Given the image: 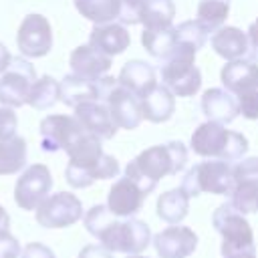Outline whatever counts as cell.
Here are the masks:
<instances>
[{"label": "cell", "mask_w": 258, "mask_h": 258, "mask_svg": "<svg viewBox=\"0 0 258 258\" xmlns=\"http://www.w3.org/2000/svg\"><path fill=\"white\" fill-rule=\"evenodd\" d=\"M83 224L91 236L99 240L109 252L141 254L151 242V228L137 218H117L107 204L93 206L85 216Z\"/></svg>", "instance_id": "cell-1"}, {"label": "cell", "mask_w": 258, "mask_h": 258, "mask_svg": "<svg viewBox=\"0 0 258 258\" xmlns=\"http://www.w3.org/2000/svg\"><path fill=\"white\" fill-rule=\"evenodd\" d=\"M67 155L69 163L64 169V179L75 189L89 187L97 179H113L121 171L119 161L103 151L101 139L87 131L67 149Z\"/></svg>", "instance_id": "cell-2"}, {"label": "cell", "mask_w": 258, "mask_h": 258, "mask_svg": "<svg viewBox=\"0 0 258 258\" xmlns=\"http://www.w3.org/2000/svg\"><path fill=\"white\" fill-rule=\"evenodd\" d=\"M187 163V147L181 141H167L143 149L125 167V175L137 181L147 194L167 175H177Z\"/></svg>", "instance_id": "cell-3"}, {"label": "cell", "mask_w": 258, "mask_h": 258, "mask_svg": "<svg viewBox=\"0 0 258 258\" xmlns=\"http://www.w3.org/2000/svg\"><path fill=\"white\" fill-rule=\"evenodd\" d=\"M189 147L196 155L206 159H222L228 163L240 161L248 153V139L246 135L226 129V125L216 121L200 123L189 139Z\"/></svg>", "instance_id": "cell-4"}, {"label": "cell", "mask_w": 258, "mask_h": 258, "mask_svg": "<svg viewBox=\"0 0 258 258\" xmlns=\"http://www.w3.org/2000/svg\"><path fill=\"white\" fill-rule=\"evenodd\" d=\"M234 185H236L234 165L228 161H222V159H208V161H200L191 169H187L179 187L189 198H198L200 194L230 196Z\"/></svg>", "instance_id": "cell-5"}, {"label": "cell", "mask_w": 258, "mask_h": 258, "mask_svg": "<svg viewBox=\"0 0 258 258\" xmlns=\"http://www.w3.org/2000/svg\"><path fill=\"white\" fill-rule=\"evenodd\" d=\"M161 85L175 97H194L202 89V71L196 64V50L177 44L161 64Z\"/></svg>", "instance_id": "cell-6"}, {"label": "cell", "mask_w": 258, "mask_h": 258, "mask_svg": "<svg viewBox=\"0 0 258 258\" xmlns=\"http://www.w3.org/2000/svg\"><path fill=\"white\" fill-rule=\"evenodd\" d=\"M212 224L222 236V254H238V252H256L254 232L250 222L240 214L230 202L218 206L212 214Z\"/></svg>", "instance_id": "cell-7"}, {"label": "cell", "mask_w": 258, "mask_h": 258, "mask_svg": "<svg viewBox=\"0 0 258 258\" xmlns=\"http://www.w3.org/2000/svg\"><path fill=\"white\" fill-rule=\"evenodd\" d=\"M34 81L36 71L26 56H12V62L0 77V105L10 109L26 105Z\"/></svg>", "instance_id": "cell-8"}, {"label": "cell", "mask_w": 258, "mask_h": 258, "mask_svg": "<svg viewBox=\"0 0 258 258\" xmlns=\"http://www.w3.org/2000/svg\"><path fill=\"white\" fill-rule=\"evenodd\" d=\"M52 173L44 163H32L22 169L14 185V202L20 210H36L50 196Z\"/></svg>", "instance_id": "cell-9"}, {"label": "cell", "mask_w": 258, "mask_h": 258, "mask_svg": "<svg viewBox=\"0 0 258 258\" xmlns=\"http://www.w3.org/2000/svg\"><path fill=\"white\" fill-rule=\"evenodd\" d=\"M34 212H36V222L42 228H50V230L69 228L85 216L81 200L71 191L50 194Z\"/></svg>", "instance_id": "cell-10"}, {"label": "cell", "mask_w": 258, "mask_h": 258, "mask_svg": "<svg viewBox=\"0 0 258 258\" xmlns=\"http://www.w3.org/2000/svg\"><path fill=\"white\" fill-rule=\"evenodd\" d=\"M119 85V81L115 77H101L97 81H89L83 79L79 75H67L60 81V103H64L67 107H77L85 101H107L109 93Z\"/></svg>", "instance_id": "cell-11"}, {"label": "cell", "mask_w": 258, "mask_h": 258, "mask_svg": "<svg viewBox=\"0 0 258 258\" xmlns=\"http://www.w3.org/2000/svg\"><path fill=\"white\" fill-rule=\"evenodd\" d=\"M40 147L48 153L67 151L83 133V125L75 115H46L40 125Z\"/></svg>", "instance_id": "cell-12"}, {"label": "cell", "mask_w": 258, "mask_h": 258, "mask_svg": "<svg viewBox=\"0 0 258 258\" xmlns=\"http://www.w3.org/2000/svg\"><path fill=\"white\" fill-rule=\"evenodd\" d=\"M16 44L20 54L26 58L46 56L52 48V28L48 18L42 14L24 16L16 32Z\"/></svg>", "instance_id": "cell-13"}, {"label": "cell", "mask_w": 258, "mask_h": 258, "mask_svg": "<svg viewBox=\"0 0 258 258\" xmlns=\"http://www.w3.org/2000/svg\"><path fill=\"white\" fill-rule=\"evenodd\" d=\"M147 196L149 194L137 181L123 175L111 185L107 194V208L117 218H133L143 208V202Z\"/></svg>", "instance_id": "cell-14"}, {"label": "cell", "mask_w": 258, "mask_h": 258, "mask_svg": "<svg viewBox=\"0 0 258 258\" xmlns=\"http://www.w3.org/2000/svg\"><path fill=\"white\" fill-rule=\"evenodd\" d=\"M153 246L159 258H187L198 248V234L187 226H167L153 236Z\"/></svg>", "instance_id": "cell-15"}, {"label": "cell", "mask_w": 258, "mask_h": 258, "mask_svg": "<svg viewBox=\"0 0 258 258\" xmlns=\"http://www.w3.org/2000/svg\"><path fill=\"white\" fill-rule=\"evenodd\" d=\"M75 117L83 125V129L101 141L113 139L117 133V125L111 117V111L105 101H85L75 107Z\"/></svg>", "instance_id": "cell-16"}, {"label": "cell", "mask_w": 258, "mask_h": 258, "mask_svg": "<svg viewBox=\"0 0 258 258\" xmlns=\"http://www.w3.org/2000/svg\"><path fill=\"white\" fill-rule=\"evenodd\" d=\"M107 107L111 111V117L115 121V125L119 129H137L143 121V113H141V103L139 97H135L129 89L117 85L109 97H107Z\"/></svg>", "instance_id": "cell-17"}, {"label": "cell", "mask_w": 258, "mask_h": 258, "mask_svg": "<svg viewBox=\"0 0 258 258\" xmlns=\"http://www.w3.org/2000/svg\"><path fill=\"white\" fill-rule=\"evenodd\" d=\"M69 64L73 69V75H79L89 81H97V79L109 75L113 58L91 44H81L71 52Z\"/></svg>", "instance_id": "cell-18"}, {"label": "cell", "mask_w": 258, "mask_h": 258, "mask_svg": "<svg viewBox=\"0 0 258 258\" xmlns=\"http://www.w3.org/2000/svg\"><path fill=\"white\" fill-rule=\"evenodd\" d=\"M89 44L105 52L107 56H117L123 54L129 44H131V34L125 24L121 22H105V24H95L91 34H89Z\"/></svg>", "instance_id": "cell-19"}, {"label": "cell", "mask_w": 258, "mask_h": 258, "mask_svg": "<svg viewBox=\"0 0 258 258\" xmlns=\"http://www.w3.org/2000/svg\"><path fill=\"white\" fill-rule=\"evenodd\" d=\"M220 81L226 91L238 97L258 87V69L248 56L238 60H228L220 71Z\"/></svg>", "instance_id": "cell-20"}, {"label": "cell", "mask_w": 258, "mask_h": 258, "mask_svg": "<svg viewBox=\"0 0 258 258\" xmlns=\"http://www.w3.org/2000/svg\"><path fill=\"white\" fill-rule=\"evenodd\" d=\"M210 46L224 60H238L250 54V40L238 26H220L210 34Z\"/></svg>", "instance_id": "cell-21"}, {"label": "cell", "mask_w": 258, "mask_h": 258, "mask_svg": "<svg viewBox=\"0 0 258 258\" xmlns=\"http://www.w3.org/2000/svg\"><path fill=\"white\" fill-rule=\"evenodd\" d=\"M119 85L129 89L135 97L143 99L147 93H151L159 81H157V73L155 69L145 62V60H139V58H133V60H127L123 67H121V73L117 77Z\"/></svg>", "instance_id": "cell-22"}, {"label": "cell", "mask_w": 258, "mask_h": 258, "mask_svg": "<svg viewBox=\"0 0 258 258\" xmlns=\"http://www.w3.org/2000/svg\"><path fill=\"white\" fill-rule=\"evenodd\" d=\"M202 111L208 117V121H216L222 125L232 123L240 115L238 99L230 91H226L224 87H212V89L204 91Z\"/></svg>", "instance_id": "cell-23"}, {"label": "cell", "mask_w": 258, "mask_h": 258, "mask_svg": "<svg viewBox=\"0 0 258 258\" xmlns=\"http://www.w3.org/2000/svg\"><path fill=\"white\" fill-rule=\"evenodd\" d=\"M139 103L143 119L149 123H165L175 113V95L165 85H157L151 93L139 99Z\"/></svg>", "instance_id": "cell-24"}, {"label": "cell", "mask_w": 258, "mask_h": 258, "mask_svg": "<svg viewBox=\"0 0 258 258\" xmlns=\"http://www.w3.org/2000/svg\"><path fill=\"white\" fill-rule=\"evenodd\" d=\"M141 44L157 60H165L177 46V28L163 26V28H143Z\"/></svg>", "instance_id": "cell-25"}, {"label": "cell", "mask_w": 258, "mask_h": 258, "mask_svg": "<svg viewBox=\"0 0 258 258\" xmlns=\"http://www.w3.org/2000/svg\"><path fill=\"white\" fill-rule=\"evenodd\" d=\"M155 212H157L159 220L167 222L169 226L179 224L189 212V196L181 187L167 189L157 198Z\"/></svg>", "instance_id": "cell-26"}, {"label": "cell", "mask_w": 258, "mask_h": 258, "mask_svg": "<svg viewBox=\"0 0 258 258\" xmlns=\"http://www.w3.org/2000/svg\"><path fill=\"white\" fill-rule=\"evenodd\" d=\"M26 139L14 135L10 139L0 141V175H12L26 167Z\"/></svg>", "instance_id": "cell-27"}, {"label": "cell", "mask_w": 258, "mask_h": 258, "mask_svg": "<svg viewBox=\"0 0 258 258\" xmlns=\"http://www.w3.org/2000/svg\"><path fill=\"white\" fill-rule=\"evenodd\" d=\"M58 101H60V83L50 75H42L40 79L34 81L26 105H30L36 111H46L54 107Z\"/></svg>", "instance_id": "cell-28"}, {"label": "cell", "mask_w": 258, "mask_h": 258, "mask_svg": "<svg viewBox=\"0 0 258 258\" xmlns=\"http://www.w3.org/2000/svg\"><path fill=\"white\" fill-rule=\"evenodd\" d=\"M77 12L91 20L93 24L115 22L119 18V2L117 0H73Z\"/></svg>", "instance_id": "cell-29"}, {"label": "cell", "mask_w": 258, "mask_h": 258, "mask_svg": "<svg viewBox=\"0 0 258 258\" xmlns=\"http://www.w3.org/2000/svg\"><path fill=\"white\" fill-rule=\"evenodd\" d=\"M175 2L173 0H147L141 12L143 28H163L173 26Z\"/></svg>", "instance_id": "cell-30"}, {"label": "cell", "mask_w": 258, "mask_h": 258, "mask_svg": "<svg viewBox=\"0 0 258 258\" xmlns=\"http://www.w3.org/2000/svg\"><path fill=\"white\" fill-rule=\"evenodd\" d=\"M228 14H230V0H200L198 2L196 18L210 32L224 26L228 20Z\"/></svg>", "instance_id": "cell-31"}, {"label": "cell", "mask_w": 258, "mask_h": 258, "mask_svg": "<svg viewBox=\"0 0 258 258\" xmlns=\"http://www.w3.org/2000/svg\"><path fill=\"white\" fill-rule=\"evenodd\" d=\"M230 204L240 214H256L258 212V179H240L236 181L232 194L228 196Z\"/></svg>", "instance_id": "cell-32"}, {"label": "cell", "mask_w": 258, "mask_h": 258, "mask_svg": "<svg viewBox=\"0 0 258 258\" xmlns=\"http://www.w3.org/2000/svg\"><path fill=\"white\" fill-rule=\"evenodd\" d=\"M175 28H177V44L189 46V48H194L196 52H198L200 48H204L206 42H208V38H210V30H208L198 18H194V20H183V22H179Z\"/></svg>", "instance_id": "cell-33"}, {"label": "cell", "mask_w": 258, "mask_h": 258, "mask_svg": "<svg viewBox=\"0 0 258 258\" xmlns=\"http://www.w3.org/2000/svg\"><path fill=\"white\" fill-rule=\"evenodd\" d=\"M119 2V18L121 24H141V12L147 0H117Z\"/></svg>", "instance_id": "cell-34"}, {"label": "cell", "mask_w": 258, "mask_h": 258, "mask_svg": "<svg viewBox=\"0 0 258 258\" xmlns=\"http://www.w3.org/2000/svg\"><path fill=\"white\" fill-rule=\"evenodd\" d=\"M238 99V109H240V115L250 119V121H256L258 119V87L248 91V93H242L236 97Z\"/></svg>", "instance_id": "cell-35"}, {"label": "cell", "mask_w": 258, "mask_h": 258, "mask_svg": "<svg viewBox=\"0 0 258 258\" xmlns=\"http://www.w3.org/2000/svg\"><path fill=\"white\" fill-rule=\"evenodd\" d=\"M234 179H258V157H242L234 163Z\"/></svg>", "instance_id": "cell-36"}, {"label": "cell", "mask_w": 258, "mask_h": 258, "mask_svg": "<svg viewBox=\"0 0 258 258\" xmlns=\"http://www.w3.org/2000/svg\"><path fill=\"white\" fill-rule=\"evenodd\" d=\"M16 127H18V119H16L14 109L0 107V141L14 137L16 135Z\"/></svg>", "instance_id": "cell-37"}, {"label": "cell", "mask_w": 258, "mask_h": 258, "mask_svg": "<svg viewBox=\"0 0 258 258\" xmlns=\"http://www.w3.org/2000/svg\"><path fill=\"white\" fill-rule=\"evenodd\" d=\"M20 254V242L10 234V230L0 232V258H18Z\"/></svg>", "instance_id": "cell-38"}, {"label": "cell", "mask_w": 258, "mask_h": 258, "mask_svg": "<svg viewBox=\"0 0 258 258\" xmlns=\"http://www.w3.org/2000/svg\"><path fill=\"white\" fill-rule=\"evenodd\" d=\"M20 258H56V256L48 246H44L40 242H30L22 248Z\"/></svg>", "instance_id": "cell-39"}, {"label": "cell", "mask_w": 258, "mask_h": 258, "mask_svg": "<svg viewBox=\"0 0 258 258\" xmlns=\"http://www.w3.org/2000/svg\"><path fill=\"white\" fill-rule=\"evenodd\" d=\"M79 258H113V252H109L101 244H87L79 252Z\"/></svg>", "instance_id": "cell-40"}, {"label": "cell", "mask_w": 258, "mask_h": 258, "mask_svg": "<svg viewBox=\"0 0 258 258\" xmlns=\"http://www.w3.org/2000/svg\"><path fill=\"white\" fill-rule=\"evenodd\" d=\"M246 34H248V40H250V50L258 52V18L248 26Z\"/></svg>", "instance_id": "cell-41"}, {"label": "cell", "mask_w": 258, "mask_h": 258, "mask_svg": "<svg viewBox=\"0 0 258 258\" xmlns=\"http://www.w3.org/2000/svg\"><path fill=\"white\" fill-rule=\"evenodd\" d=\"M10 62H12V54H10V52H8V48L0 42V75L8 69V64H10Z\"/></svg>", "instance_id": "cell-42"}, {"label": "cell", "mask_w": 258, "mask_h": 258, "mask_svg": "<svg viewBox=\"0 0 258 258\" xmlns=\"http://www.w3.org/2000/svg\"><path fill=\"white\" fill-rule=\"evenodd\" d=\"M6 230H10V216H8V212L0 206V232H6Z\"/></svg>", "instance_id": "cell-43"}, {"label": "cell", "mask_w": 258, "mask_h": 258, "mask_svg": "<svg viewBox=\"0 0 258 258\" xmlns=\"http://www.w3.org/2000/svg\"><path fill=\"white\" fill-rule=\"evenodd\" d=\"M224 258H258V256H256V252H238V254H230Z\"/></svg>", "instance_id": "cell-44"}, {"label": "cell", "mask_w": 258, "mask_h": 258, "mask_svg": "<svg viewBox=\"0 0 258 258\" xmlns=\"http://www.w3.org/2000/svg\"><path fill=\"white\" fill-rule=\"evenodd\" d=\"M248 58H252V62L256 64V69H258V52H254V50H250V54H248Z\"/></svg>", "instance_id": "cell-45"}, {"label": "cell", "mask_w": 258, "mask_h": 258, "mask_svg": "<svg viewBox=\"0 0 258 258\" xmlns=\"http://www.w3.org/2000/svg\"><path fill=\"white\" fill-rule=\"evenodd\" d=\"M127 258H147V256H141V254H129Z\"/></svg>", "instance_id": "cell-46"}]
</instances>
